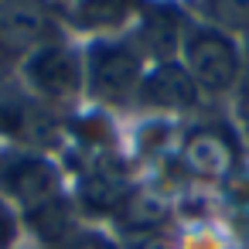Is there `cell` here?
I'll list each match as a JSON object with an SVG mask.
<instances>
[{
    "mask_svg": "<svg viewBox=\"0 0 249 249\" xmlns=\"http://www.w3.org/2000/svg\"><path fill=\"white\" fill-rule=\"evenodd\" d=\"M178 52H181V69L191 75L198 92L222 96V92L235 89V79L242 69V52L229 31H222L215 24H191L181 31Z\"/></svg>",
    "mask_w": 249,
    "mask_h": 249,
    "instance_id": "6da1fadb",
    "label": "cell"
},
{
    "mask_svg": "<svg viewBox=\"0 0 249 249\" xmlns=\"http://www.w3.org/2000/svg\"><path fill=\"white\" fill-rule=\"evenodd\" d=\"M52 41H58V18L48 0H0V75Z\"/></svg>",
    "mask_w": 249,
    "mask_h": 249,
    "instance_id": "7a4b0ae2",
    "label": "cell"
},
{
    "mask_svg": "<svg viewBox=\"0 0 249 249\" xmlns=\"http://www.w3.org/2000/svg\"><path fill=\"white\" fill-rule=\"evenodd\" d=\"M0 195L18 201L28 218L65 201L58 167L31 150H0Z\"/></svg>",
    "mask_w": 249,
    "mask_h": 249,
    "instance_id": "3957f363",
    "label": "cell"
},
{
    "mask_svg": "<svg viewBox=\"0 0 249 249\" xmlns=\"http://www.w3.org/2000/svg\"><path fill=\"white\" fill-rule=\"evenodd\" d=\"M86 89L106 103H126L143 82V48L133 41H96L82 62Z\"/></svg>",
    "mask_w": 249,
    "mask_h": 249,
    "instance_id": "277c9868",
    "label": "cell"
},
{
    "mask_svg": "<svg viewBox=\"0 0 249 249\" xmlns=\"http://www.w3.org/2000/svg\"><path fill=\"white\" fill-rule=\"evenodd\" d=\"M21 69H24V79L48 99H69L86 86L82 58L62 41H52V45L38 48Z\"/></svg>",
    "mask_w": 249,
    "mask_h": 249,
    "instance_id": "5b68a950",
    "label": "cell"
},
{
    "mask_svg": "<svg viewBox=\"0 0 249 249\" xmlns=\"http://www.w3.org/2000/svg\"><path fill=\"white\" fill-rule=\"evenodd\" d=\"M198 86L191 75L181 69V62H160L150 72H143V82L137 89V103L147 109H164V113H181L198 106Z\"/></svg>",
    "mask_w": 249,
    "mask_h": 249,
    "instance_id": "8992f818",
    "label": "cell"
},
{
    "mask_svg": "<svg viewBox=\"0 0 249 249\" xmlns=\"http://www.w3.org/2000/svg\"><path fill=\"white\" fill-rule=\"evenodd\" d=\"M140 11V0H69V21L86 31H116Z\"/></svg>",
    "mask_w": 249,
    "mask_h": 249,
    "instance_id": "52a82bcc",
    "label": "cell"
},
{
    "mask_svg": "<svg viewBox=\"0 0 249 249\" xmlns=\"http://www.w3.org/2000/svg\"><path fill=\"white\" fill-rule=\"evenodd\" d=\"M184 154H188V164H195L201 174H222V171H229L239 160L235 140L222 137L215 126H205L195 137H188V150Z\"/></svg>",
    "mask_w": 249,
    "mask_h": 249,
    "instance_id": "ba28073f",
    "label": "cell"
},
{
    "mask_svg": "<svg viewBox=\"0 0 249 249\" xmlns=\"http://www.w3.org/2000/svg\"><path fill=\"white\" fill-rule=\"evenodd\" d=\"M208 24L222 31H249V0H201Z\"/></svg>",
    "mask_w": 249,
    "mask_h": 249,
    "instance_id": "9c48e42d",
    "label": "cell"
},
{
    "mask_svg": "<svg viewBox=\"0 0 249 249\" xmlns=\"http://www.w3.org/2000/svg\"><path fill=\"white\" fill-rule=\"evenodd\" d=\"M52 249H120L106 232H96V229H75L69 232L62 242H55Z\"/></svg>",
    "mask_w": 249,
    "mask_h": 249,
    "instance_id": "30bf717a",
    "label": "cell"
},
{
    "mask_svg": "<svg viewBox=\"0 0 249 249\" xmlns=\"http://www.w3.org/2000/svg\"><path fill=\"white\" fill-rule=\"evenodd\" d=\"M18 239V222L11 215V208L4 205V198H0V249H11Z\"/></svg>",
    "mask_w": 249,
    "mask_h": 249,
    "instance_id": "8fae6325",
    "label": "cell"
},
{
    "mask_svg": "<svg viewBox=\"0 0 249 249\" xmlns=\"http://www.w3.org/2000/svg\"><path fill=\"white\" fill-rule=\"evenodd\" d=\"M235 96H239V103L249 109V48H246V55H242V69H239V79H235Z\"/></svg>",
    "mask_w": 249,
    "mask_h": 249,
    "instance_id": "7c38bea8",
    "label": "cell"
},
{
    "mask_svg": "<svg viewBox=\"0 0 249 249\" xmlns=\"http://www.w3.org/2000/svg\"><path fill=\"white\" fill-rule=\"evenodd\" d=\"M133 249H174V242L164 239L160 232H143V235L133 242Z\"/></svg>",
    "mask_w": 249,
    "mask_h": 249,
    "instance_id": "4fadbf2b",
    "label": "cell"
}]
</instances>
